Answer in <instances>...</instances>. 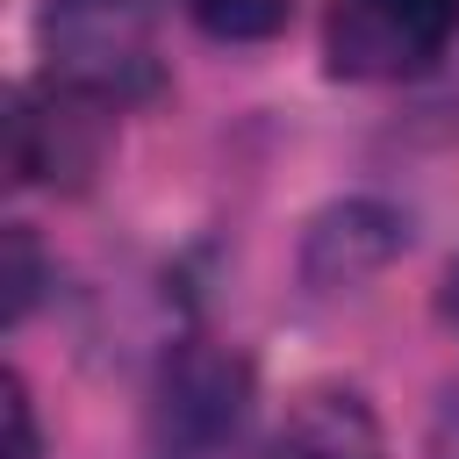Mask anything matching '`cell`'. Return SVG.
Wrapping results in <instances>:
<instances>
[{"label":"cell","instance_id":"obj_1","mask_svg":"<svg viewBox=\"0 0 459 459\" xmlns=\"http://www.w3.org/2000/svg\"><path fill=\"white\" fill-rule=\"evenodd\" d=\"M36 36H43L50 79L100 108H129V100L158 93V79H165L158 0H43Z\"/></svg>","mask_w":459,"mask_h":459},{"label":"cell","instance_id":"obj_7","mask_svg":"<svg viewBox=\"0 0 459 459\" xmlns=\"http://www.w3.org/2000/svg\"><path fill=\"white\" fill-rule=\"evenodd\" d=\"M186 14L215 36V43H265L287 29L294 0H186Z\"/></svg>","mask_w":459,"mask_h":459},{"label":"cell","instance_id":"obj_2","mask_svg":"<svg viewBox=\"0 0 459 459\" xmlns=\"http://www.w3.org/2000/svg\"><path fill=\"white\" fill-rule=\"evenodd\" d=\"M251 416V366L215 337H179L158 359L143 452L151 459H222Z\"/></svg>","mask_w":459,"mask_h":459},{"label":"cell","instance_id":"obj_6","mask_svg":"<svg viewBox=\"0 0 459 459\" xmlns=\"http://www.w3.org/2000/svg\"><path fill=\"white\" fill-rule=\"evenodd\" d=\"M402 251V215L373 208V201H344L308 230V280L323 287H351L359 273H373L380 258Z\"/></svg>","mask_w":459,"mask_h":459},{"label":"cell","instance_id":"obj_8","mask_svg":"<svg viewBox=\"0 0 459 459\" xmlns=\"http://www.w3.org/2000/svg\"><path fill=\"white\" fill-rule=\"evenodd\" d=\"M7 273H0V287H7V323H22L29 308H36V294H43V258H36V237H29V222H7Z\"/></svg>","mask_w":459,"mask_h":459},{"label":"cell","instance_id":"obj_3","mask_svg":"<svg viewBox=\"0 0 459 459\" xmlns=\"http://www.w3.org/2000/svg\"><path fill=\"white\" fill-rule=\"evenodd\" d=\"M459 36V0H330L323 7V57L337 79H416Z\"/></svg>","mask_w":459,"mask_h":459},{"label":"cell","instance_id":"obj_10","mask_svg":"<svg viewBox=\"0 0 459 459\" xmlns=\"http://www.w3.org/2000/svg\"><path fill=\"white\" fill-rule=\"evenodd\" d=\"M437 316L459 330V258H452V265H445V280H437Z\"/></svg>","mask_w":459,"mask_h":459},{"label":"cell","instance_id":"obj_4","mask_svg":"<svg viewBox=\"0 0 459 459\" xmlns=\"http://www.w3.org/2000/svg\"><path fill=\"white\" fill-rule=\"evenodd\" d=\"M108 115L100 100L43 79V86H14L7 100V179L14 186H79L100 165L108 143Z\"/></svg>","mask_w":459,"mask_h":459},{"label":"cell","instance_id":"obj_9","mask_svg":"<svg viewBox=\"0 0 459 459\" xmlns=\"http://www.w3.org/2000/svg\"><path fill=\"white\" fill-rule=\"evenodd\" d=\"M0 409H7V459H36V416H29V387H22V373L0 380Z\"/></svg>","mask_w":459,"mask_h":459},{"label":"cell","instance_id":"obj_5","mask_svg":"<svg viewBox=\"0 0 459 459\" xmlns=\"http://www.w3.org/2000/svg\"><path fill=\"white\" fill-rule=\"evenodd\" d=\"M258 459H387V437L359 387H308Z\"/></svg>","mask_w":459,"mask_h":459}]
</instances>
